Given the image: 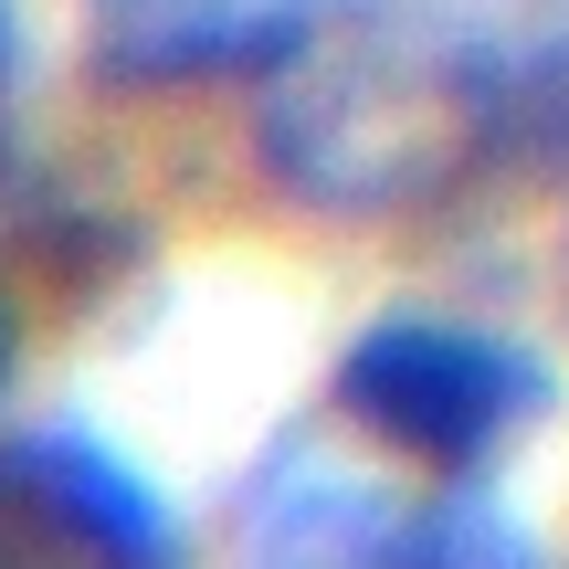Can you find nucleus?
Wrapping results in <instances>:
<instances>
[{
  "label": "nucleus",
  "instance_id": "1a4fd4ad",
  "mask_svg": "<svg viewBox=\"0 0 569 569\" xmlns=\"http://www.w3.org/2000/svg\"><path fill=\"white\" fill-rule=\"evenodd\" d=\"M11 369H21V306H11V284H0V401H11Z\"/></svg>",
  "mask_w": 569,
  "mask_h": 569
},
{
  "label": "nucleus",
  "instance_id": "0eeeda50",
  "mask_svg": "<svg viewBox=\"0 0 569 569\" xmlns=\"http://www.w3.org/2000/svg\"><path fill=\"white\" fill-rule=\"evenodd\" d=\"M422 569H549V559H538V528L517 507L443 486V496H422Z\"/></svg>",
  "mask_w": 569,
  "mask_h": 569
},
{
  "label": "nucleus",
  "instance_id": "39448f33",
  "mask_svg": "<svg viewBox=\"0 0 569 569\" xmlns=\"http://www.w3.org/2000/svg\"><path fill=\"white\" fill-rule=\"evenodd\" d=\"M296 0H84V53L106 84H201L274 53Z\"/></svg>",
  "mask_w": 569,
  "mask_h": 569
},
{
  "label": "nucleus",
  "instance_id": "f257e3e1",
  "mask_svg": "<svg viewBox=\"0 0 569 569\" xmlns=\"http://www.w3.org/2000/svg\"><path fill=\"white\" fill-rule=\"evenodd\" d=\"M253 159L296 211L390 222L496 159L486 32L443 0H296L253 63Z\"/></svg>",
  "mask_w": 569,
  "mask_h": 569
},
{
  "label": "nucleus",
  "instance_id": "7ed1b4c3",
  "mask_svg": "<svg viewBox=\"0 0 569 569\" xmlns=\"http://www.w3.org/2000/svg\"><path fill=\"white\" fill-rule=\"evenodd\" d=\"M0 569H190L169 496L96 432L0 443Z\"/></svg>",
  "mask_w": 569,
  "mask_h": 569
},
{
  "label": "nucleus",
  "instance_id": "423d86ee",
  "mask_svg": "<svg viewBox=\"0 0 569 569\" xmlns=\"http://www.w3.org/2000/svg\"><path fill=\"white\" fill-rule=\"evenodd\" d=\"M496 63V159L569 190V0H517Z\"/></svg>",
  "mask_w": 569,
  "mask_h": 569
},
{
  "label": "nucleus",
  "instance_id": "20e7f679",
  "mask_svg": "<svg viewBox=\"0 0 569 569\" xmlns=\"http://www.w3.org/2000/svg\"><path fill=\"white\" fill-rule=\"evenodd\" d=\"M232 569H422V496L338 465H284L253 486Z\"/></svg>",
  "mask_w": 569,
  "mask_h": 569
},
{
  "label": "nucleus",
  "instance_id": "f03ea898",
  "mask_svg": "<svg viewBox=\"0 0 569 569\" xmlns=\"http://www.w3.org/2000/svg\"><path fill=\"white\" fill-rule=\"evenodd\" d=\"M559 401L549 359L528 338H496L475 317H369L338 348V411L380 453L422 475H486L517 432H538Z\"/></svg>",
  "mask_w": 569,
  "mask_h": 569
},
{
  "label": "nucleus",
  "instance_id": "6e6552de",
  "mask_svg": "<svg viewBox=\"0 0 569 569\" xmlns=\"http://www.w3.org/2000/svg\"><path fill=\"white\" fill-rule=\"evenodd\" d=\"M21 74H32V21H21V0H0V169H11V106H21Z\"/></svg>",
  "mask_w": 569,
  "mask_h": 569
}]
</instances>
